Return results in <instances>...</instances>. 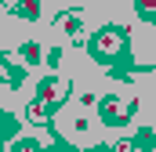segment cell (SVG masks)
I'll list each match as a JSON object with an SVG mask.
<instances>
[{"instance_id": "5b68a950", "label": "cell", "mask_w": 156, "mask_h": 152, "mask_svg": "<svg viewBox=\"0 0 156 152\" xmlns=\"http://www.w3.org/2000/svg\"><path fill=\"white\" fill-rule=\"evenodd\" d=\"M15 15H18V18H29V22H33V18L40 15V0H18V4H15Z\"/></svg>"}, {"instance_id": "ba28073f", "label": "cell", "mask_w": 156, "mask_h": 152, "mask_svg": "<svg viewBox=\"0 0 156 152\" xmlns=\"http://www.w3.org/2000/svg\"><path fill=\"white\" fill-rule=\"evenodd\" d=\"M66 29H69L73 36H80V29H83V26H80V18H76V15H66Z\"/></svg>"}, {"instance_id": "9c48e42d", "label": "cell", "mask_w": 156, "mask_h": 152, "mask_svg": "<svg viewBox=\"0 0 156 152\" xmlns=\"http://www.w3.org/2000/svg\"><path fill=\"white\" fill-rule=\"evenodd\" d=\"M138 145H149V149H142V152H156V141L149 138V130H142V138H138Z\"/></svg>"}, {"instance_id": "30bf717a", "label": "cell", "mask_w": 156, "mask_h": 152, "mask_svg": "<svg viewBox=\"0 0 156 152\" xmlns=\"http://www.w3.org/2000/svg\"><path fill=\"white\" fill-rule=\"evenodd\" d=\"M7 83L18 87V83H22V69H7Z\"/></svg>"}, {"instance_id": "6da1fadb", "label": "cell", "mask_w": 156, "mask_h": 152, "mask_svg": "<svg viewBox=\"0 0 156 152\" xmlns=\"http://www.w3.org/2000/svg\"><path fill=\"white\" fill-rule=\"evenodd\" d=\"M123 51H127V33L116 29V26H105L102 33L91 36V54L102 58V62H113V58L123 54Z\"/></svg>"}, {"instance_id": "8992f818", "label": "cell", "mask_w": 156, "mask_h": 152, "mask_svg": "<svg viewBox=\"0 0 156 152\" xmlns=\"http://www.w3.org/2000/svg\"><path fill=\"white\" fill-rule=\"evenodd\" d=\"M18 54H22L29 65H37L40 58H44V54H40V43H22V51H18Z\"/></svg>"}, {"instance_id": "52a82bcc", "label": "cell", "mask_w": 156, "mask_h": 152, "mask_svg": "<svg viewBox=\"0 0 156 152\" xmlns=\"http://www.w3.org/2000/svg\"><path fill=\"white\" fill-rule=\"evenodd\" d=\"M134 7H138L142 18H153L156 22V0H134Z\"/></svg>"}, {"instance_id": "7a4b0ae2", "label": "cell", "mask_w": 156, "mask_h": 152, "mask_svg": "<svg viewBox=\"0 0 156 152\" xmlns=\"http://www.w3.org/2000/svg\"><path fill=\"white\" fill-rule=\"evenodd\" d=\"M131 112H134V102H123V98H105V102H102V119H105L109 127L127 123Z\"/></svg>"}, {"instance_id": "3957f363", "label": "cell", "mask_w": 156, "mask_h": 152, "mask_svg": "<svg viewBox=\"0 0 156 152\" xmlns=\"http://www.w3.org/2000/svg\"><path fill=\"white\" fill-rule=\"evenodd\" d=\"M37 94L44 98V102H51V105H58V102H62V98L69 94V83H66V80H58V76H47V80L40 83V91H37Z\"/></svg>"}, {"instance_id": "277c9868", "label": "cell", "mask_w": 156, "mask_h": 152, "mask_svg": "<svg viewBox=\"0 0 156 152\" xmlns=\"http://www.w3.org/2000/svg\"><path fill=\"white\" fill-rule=\"evenodd\" d=\"M51 109H55V105H51V102H44V98L37 94V102H33V105L26 109V116H29V119H40V123H44V119L51 116Z\"/></svg>"}]
</instances>
